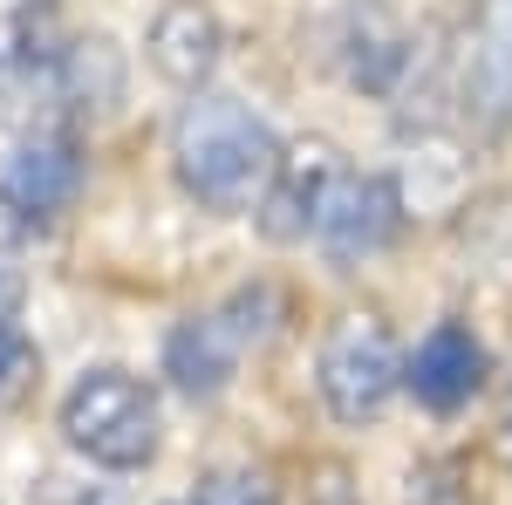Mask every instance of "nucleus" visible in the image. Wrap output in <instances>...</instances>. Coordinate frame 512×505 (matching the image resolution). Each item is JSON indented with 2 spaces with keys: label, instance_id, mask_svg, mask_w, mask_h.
<instances>
[{
  "label": "nucleus",
  "instance_id": "f257e3e1",
  "mask_svg": "<svg viewBox=\"0 0 512 505\" xmlns=\"http://www.w3.org/2000/svg\"><path fill=\"white\" fill-rule=\"evenodd\" d=\"M280 151L287 144L239 96L198 89L171 123V171L205 212H260V198L280 178Z\"/></svg>",
  "mask_w": 512,
  "mask_h": 505
},
{
  "label": "nucleus",
  "instance_id": "f03ea898",
  "mask_svg": "<svg viewBox=\"0 0 512 505\" xmlns=\"http://www.w3.org/2000/svg\"><path fill=\"white\" fill-rule=\"evenodd\" d=\"M158 396L137 383L130 369H89L62 396V437L76 444L89 465L103 471H137L158 458Z\"/></svg>",
  "mask_w": 512,
  "mask_h": 505
},
{
  "label": "nucleus",
  "instance_id": "7ed1b4c3",
  "mask_svg": "<svg viewBox=\"0 0 512 505\" xmlns=\"http://www.w3.org/2000/svg\"><path fill=\"white\" fill-rule=\"evenodd\" d=\"M315 383H321V403L335 424H369L390 410L396 383H403V355H396L390 328L376 314H342L321 342V362H315Z\"/></svg>",
  "mask_w": 512,
  "mask_h": 505
},
{
  "label": "nucleus",
  "instance_id": "20e7f679",
  "mask_svg": "<svg viewBox=\"0 0 512 505\" xmlns=\"http://www.w3.org/2000/svg\"><path fill=\"white\" fill-rule=\"evenodd\" d=\"M403 226V198L383 171H342L335 178V192L321 198V219H315V246L328 260H342L355 267L362 253H376V246H390V233Z\"/></svg>",
  "mask_w": 512,
  "mask_h": 505
},
{
  "label": "nucleus",
  "instance_id": "39448f33",
  "mask_svg": "<svg viewBox=\"0 0 512 505\" xmlns=\"http://www.w3.org/2000/svg\"><path fill=\"white\" fill-rule=\"evenodd\" d=\"M335 178H342V157H335V144H321V137L280 151V178H274V192L260 198V233L274 239V246L315 239L321 198L335 192Z\"/></svg>",
  "mask_w": 512,
  "mask_h": 505
},
{
  "label": "nucleus",
  "instance_id": "423d86ee",
  "mask_svg": "<svg viewBox=\"0 0 512 505\" xmlns=\"http://www.w3.org/2000/svg\"><path fill=\"white\" fill-rule=\"evenodd\" d=\"M76 192H82V157L62 130L28 137L21 151L0 164V198H7L21 219H55V212L76 205Z\"/></svg>",
  "mask_w": 512,
  "mask_h": 505
},
{
  "label": "nucleus",
  "instance_id": "0eeeda50",
  "mask_svg": "<svg viewBox=\"0 0 512 505\" xmlns=\"http://www.w3.org/2000/svg\"><path fill=\"white\" fill-rule=\"evenodd\" d=\"M403 383L417 389V403L424 410H465L485 383V349H478V335L465 321H437L431 335H424V349L410 355V376Z\"/></svg>",
  "mask_w": 512,
  "mask_h": 505
},
{
  "label": "nucleus",
  "instance_id": "6e6552de",
  "mask_svg": "<svg viewBox=\"0 0 512 505\" xmlns=\"http://www.w3.org/2000/svg\"><path fill=\"white\" fill-rule=\"evenodd\" d=\"M219 48H226V28L205 0H171L158 21H151V69L178 89H198V82L219 69Z\"/></svg>",
  "mask_w": 512,
  "mask_h": 505
},
{
  "label": "nucleus",
  "instance_id": "1a4fd4ad",
  "mask_svg": "<svg viewBox=\"0 0 512 505\" xmlns=\"http://www.w3.org/2000/svg\"><path fill=\"white\" fill-rule=\"evenodd\" d=\"M465 117L478 130L512 123V0H492L465 55Z\"/></svg>",
  "mask_w": 512,
  "mask_h": 505
},
{
  "label": "nucleus",
  "instance_id": "9d476101",
  "mask_svg": "<svg viewBox=\"0 0 512 505\" xmlns=\"http://www.w3.org/2000/svg\"><path fill=\"white\" fill-rule=\"evenodd\" d=\"M233 355H239V335L226 328V314L178 321L171 342H164V376L185 396H219V389L233 383Z\"/></svg>",
  "mask_w": 512,
  "mask_h": 505
},
{
  "label": "nucleus",
  "instance_id": "9b49d317",
  "mask_svg": "<svg viewBox=\"0 0 512 505\" xmlns=\"http://www.w3.org/2000/svg\"><path fill=\"white\" fill-rule=\"evenodd\" d=\"M41 376V349L14 328V321H0V403H14V396H28Z\"/></svg>",
  "mask_w": 512,
  "mask_h": 505
},
{
  "label": "nucleus",
  "instance_id": "f8f14e48",
  "mask_svg": "<svg viewBox=\"0 0 512 505\" xmlns=\"http://www.w3.org/2000/svg\"><path fill=\"white\" fill-rule=\"evenodd\" d=\"M192 505H274V492H267V478H253V471H212V478L198 485Z\"/></svg>",
  "mask_w": 512,
  "mask_h": 505
},
{
  "label": "nucleus",
  "instance_id": "ddd939ff",
  "mask_svg": "<svg viewBox=\"0 0 512 505\" xmlns=\"http://www.w3.org/2000/svg\"><path fill=\"white\" fill-rule=\"evenodd\" d=\"M308 505H362L349 485V465H321L315 485H308Z\"/></svg>",
  "mask_w": 512,
  "mask_h": 505
},
{
  "label": "nucleus",
  "instance_id": "4468645a",
  "mask_svg": "<svg viewBox=\"0 0 512 505\" xmlns=\"http://www.w3.org/2000/svg\"><path fill=\"white\" fill-rule=\"evenodd\" d=\"M28 301V273H21V260L14 253H0V321H14V308Z\"/></svg>",
  "mask_w": 512,
  "mask_h": 505
},
{
  "label": "nucleus",
  "instance_id": "2eb2a0df",
  "mask_svg": "<svg viewBox=\"0 0 512 505\" xmlns=\"http://www.w3.org/2000/svg\"><path fill=\"white\" fill-rule=\"evenodd\" d=\"M499 430H506L499 444H506V458H512V396H506V417H499Z\"/></svg>",
  "mask_w": 512,
  "mask_h": 505
}]
</instances>
